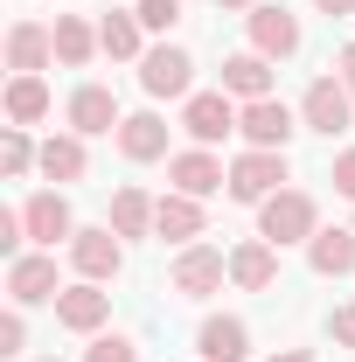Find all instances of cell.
<instances>
[{"mask_svg":"<svg viewBox=\"0 0 355 362\" xmlns=\"http://www.w3.org/2000/svg\"><path fill=\"white\" fill-rule=\"evenodd\" d=\"M258 230H265V244H313V195L279 188L265 202V216H258Z\"/></svg>","mask_w":355,"mask_h":362,"instance_id":"1","label":"cell"},{"mask_svg":"<svg viewBox=\"0 0 355 362\" xmlns=\"http://www.w3.org/2000/svg\"><path fill=\"white\" fill-rule=\"evenodd\" d=\"M279 181H286V153L251 146L244 160H230V195H237V202H272V195H279Z\"/></svg>","mask_w":355,"mask_h":362,"instance_id":"2","label":"cell"},{"mask_svg":"<svg viewBox=\"0 0 355 362\" xmlns=\"http://www.w3.org/2000/svg\"><path fill=\"white\" fill-rule=\"evenodd\" d=\"M237 133L251 139V146H265V153H286V139H293V112H286L279 98H251V105L237 112Z\"/></svg>","mask_w":355,"mask_h":362,"instance_id":"3","label":"cell"},{"mask_svg":"<svg viewBox=\"0 0 355 362\" xmlns=\"http://www.w3.org/2000/svg\"><path fill=\"white\" fill-rule=\"evenodd\" d=\"M188 77H195L188 49H153V56H139V84H146V98H188Z\"/></svg>","mask_w":355,"mask_h":362,"instance_id":"4","label":"cell"},{"mask_svg":"<svg viewBox=\"0 0 355 362\" xmlns=\"http://www.w3.org/2000/svg\"><path fill=\"white\" fill-rule=\"evenodd\" d=\"M223 272H230V258L223 251H209V244H188L175 258V293H188V300H202V293H216Z\"/></svg>","mask_w":355,"mask_h":362,"instance_id":"5","label":"cell"},{"mask_svg":"<svg viewBox=\"0 0 355 362\" xmlns=\"http://www.w3.org/2000/svg\"><path fill=\"white\" fill-rule=\"evenodd\" d=\"M181 126L202 139V146H216L223 133H237V105H230L223 90H195V98H188V112H181Z\"/></svg>","mask_w":355,"mask_h":362,"instance_id":"6","label":"cell"},{"mask_svg":"<svg viewBox=\"0 0 355 362\" xmlns=\"http://www.w3.org/2000/svg\"><path fill=\"white\" fill-rule=\"evenodd\" d=\"M349 105H355V98H349V84H342V77H313L300 112H307L313 133H342V126H349Z\"/></svg>","mask_w":355,"mask_h":362,"instance_id":"7","label":"cell"},{"mask_svg":"<svg viewBox=\"0 0 355 362\" xmlns=\"http://www.w3.org/2000/svg\"><path fill=\"white\" fill-rule=\"evenodd\" d=\"M49 56H56V28H42V21H14V28H7V63H14L21 77L49 70Z\"/></svg>","mask_w":355,"mask_h":362,"instance_id":"8","label":"cell"},{"mask_svg":"<svg viewBox=\"0 0 355 362\" xmlns=\"http://www.w3.org/2000/svg\"><path fill=\"white\" fill-rule=\"evenodd\" d=\"M70 258H77V272H84L91 286H98V279H112V272L126 265V251H119V237H112V230H77V237H70Z\"/></svg>","mask_w":355,"mask_h":362,"instance_id":"9","label":"cell"},{"mask_svg":"<svg viewBox=\"0 0 355 362\" xmlns=\"http://www.w3.org/2000/svg\"><path fill=\"white\" fill-rule=\"evenodd\" d=\"M251 49L258 56H293L300 49V21L286 7H251Z\"/></svg>","mask_w":355,"mask_h":362,"instance_id":"10","label":"cell"},{"mask_svg":"<svg viewBox=\"0 0 355 362\" xmlns=\"http://www.w3.org/2000/svg\"><path fill=\"white\" fill-rule=\"evenodd\" d=\"M195 349H202V362H244V349H251V327H244L237 314H216V320H202Z\"/></svg>","mask_w":355,"mask_h":362,"instance_id":"11","label":"cell"},{"mask_svg":"<svg viewBox=\"0 0 355 362\" xmlns=\"http://www.w3.org/2000/svg\"><path fill=\"white\" fill-rule=\"evenodd\" d=\"M230 279H237L244 293H265L272 279H279V244H265V237H258V244H237V251H230Z\"/></svg>","mask_w":355,"mask_h":362,"instance_id":"12","label":"cell"},{"mask_svg":"<svg viewBox=\"0 0 355 362\" xmlns=\"http://www.w3.org/2000/svg\"><path fill=\"white\" fill-rule=\"evenodd\" d=\"M7 293H14V307L56 300V258H14L7 265Z\"/></svg>","mask_w":355,"mask_h":362,"instance_id":"13","label":"cell"},{"mask_svg":"<svg viewBox=\"0 0 355 362\" xmlns=\"http://www.w3.org/2000/svg\"><path fill=\"white\" fill-rule=\"evenodd\" d=\"M70 126H77V133H112V126H126V119H119V98L105 84H84L70 98Z\"/></svg>","mask_w":355,"mask_h":362,"instance_id":"14","label":"cell"},{"mask_svg":"<svg viewBox=\"0 0 355 362\" xmlns=\"http://www.w3.org/2000/svg\"><path fill=\"white\" fill-rule=\"evenodd\" d=\"M223 90H237L244 105H251V98H272V56H258V49L230 56V63H223Z\"/></svg>","mask_w":355,"mask_h":362,"instance_id":"15","label":"cell"},{"mask_svg":"<svg viewBox=\"0 0 355 362\" xmlns=\"http://www.w3.org/2000/svg\"><path fill=\"white\" fill-rule=\"evenodd\" d=\"M307 265L320 272V279H342V272H355V230H313Z\"/></svg>","mask_w":355,"mask_h":362,"instance_id":"16","label":"cell"},{"mask_svg":"<svg viewBox=\"0 0 355 362\" xmlns=\"http://www.w3.org/2000/svg\"><path fill=\"white\" fill-rule=\"evenodd\" d=\"M21 223H28V237H35V244H56V237H77V230H70V202H63L56 188H49V195H35V202L21 209Z\"/></svg>","mask_w":355,"mask_h":362,"instance_id":"17","label":"cell"},{"mask_svg":"<svg viewBox=\"0 0 355 362\" xmlns=\"http://www.w3.org/2000/svg\"><path fill=\"white\" fill-rule=\"evenodd\" d=\"M119 153H126V160H161V153H168V126H161L153 112H133V119L119 126Z\"/></svg>","mask_w":355,"mask_h":362,"instance_id":"18","label":"cell"},{"mask_svg":"<svg viewBox=\"0 0 355 362\" xmlns=\"http://www.w3.org/2000/svg\"><path fill=\"white\" fill-rule=\"evenodd\" d=\"M105 314H112V300H105L98 286H70V293H56V320H63V327H77V334H91Z\"/></svg>","mask_w":355,"mask_h":362,"instance_id":"19","label":"cell"},{"mask_svg":"<svg viewBox=\"0 0 355 362\" xmlns=\"http://www.w3.org/2000/svg\"><path fill=\"white\" fill-rule=\"evenodd\" d=\"M168 175H175V195H195V202L223 188V168L209 160V153H175V160H168Z\"/></svg>","mask_w":355,"mask_h":362,"instance_id":"20","label":"cell"},{"mask_svg":"<svg viewBox=\"0 0 355 362\" xmlns=\"http://www.w3.org/2000/svg\"><path fill=\"white\" fill-rule=\"evenodd\" d=\"M153 230H161V237H202V209H195V195H161V202H153Z\"/></svg>","mask_w":355,"mask_h":362,"instance_id":"21","label":"cell"},{"mask_svg":"<svg viewBox=\"0 0 355 362\" xmlns=\"http://www.w3.org/2000/svg\"><path fill=\"white\" fill-rule=\"evenodd\" d=\"M42 112H49V84L42 77H14V84H7V119H14V126H35Z\"/></svg>","mask_w":355,"mask_h":362,"instance_id":"22","label":"cell"},{"mask_svg":"<svg viewBox=\"0 0 355 362\" xmlns=\"http://www.w3.org/2000/svg\"><path fill=\"white\" fill-rule=\"evenodd\" d=\"M91 49H98V35H91V21H77V14H56V63H91Z\"/></svg>","mask_w":355,"mask_h":362,"instance_id":"23","label":"cell"},{"mask_svg":"<svg viewBox=\"0 0 355 362\" xmlns=\"http://www.w3.org/2000/svg\"><path fill=\"white\" fill-rule=\"evenodd\" d=\"M112 230H119V237H146V230H153V202H146L139 188H119V195H112Z\"/></svg>","mask_w":355,"mask_h":362,"instance_id":"24","label":"cell"},{"mask_svg":"<svg viewBox=\"0 0 355 362\" xmlns=\"http://www.w3.org/2000/svg\"><path fill=\"white\" fill-rule=\"evenodd\" d=\"M98 49L119 56V63L139 56V14H105V21H98Z\"/></svg>","mask_w":355,"mask_h":362,"instance_id":"25","label":"cell"},{"mask_svg":"<svg viewBox=\"0 0 355 362\" xmlns=\"http://www.w3.org/2000/svg\"><path fill=\"white\" fill-rule=\"evenodd\" d=\"M42 175L49 181H77V175H84V139H70V133L49 139V146H42Z\"/></svg>","mask_w":355,"mask_h":362,"instance_id":"26","label":"cell"},{"mask_svg":"<svg viewBox=\"0 0 355 362\" xmlns=\"http://www.w3.org/2000/svg\"><path fill=\"white\" fill-rule=\"evenodd\" d=\"M84 362H139V349L126 341V334H98V341L84 349Z\"/></svg>","mask_w":355,"mask_h":362,"instance_id":"27","label":"cell"},{"mask_svg":"<svg viewBox=\"0 0 355 362\" xmlns=\"http://www.w3.org/2000/svg\"><path fill=\"white\" fill-rule=\"evenodd\" d=\"M28 160H42V153L28 146V133H21V126H14V133H7V146H0V168H7V175H28Z\"/></svg>","mask_w":355,"mask_h":362,"instance_id":"28","label":"cell"},{"mask_svg":"<svg viewBox=\"0 0 355 362\" xmlns=\"http://www.w3.org/2000/svg\"><path fill=\"white\" fill-rule=\"evenodd\" d=\"M133 14H139V28H175V21H181V0H139Z\"/></svg>","mask_w":355,"mask_h":362,"instance_id":"29","label":"cell"},{"mask_svg":"<svg viewBox=\"0 0 355 362\" xmlns=\"http://www.w3.org/2000/svg\"><path fill=\"white\" fill-rule=\"evenodd\" d=\"M21 341H28V327H21V314L0 320V356H21Z\"/></svg>","mask_w":355,"mask_h":362,"instance_id":"30","label":"cell"},{"mask_svg":"<svg viewBox=\"0 0 355 362\" xmlns=\"http://www.w3.org/2000/svg\"><path fill=\"white\" fill-rule=\"evenodd\" d=\"M334 188H342V195H349V202H355V146H349V153H342V160H334Z\"/></svg>","mask_w":355,"mask_h":362,"instance_id":"31","label":"cell"},{"mask_svg":"<svg viewBox=\"0 0 355 362\" xmlns=\"http://www.w3.org/2000/svg\"><path fill=\"white\" fill-rule=\"evenodd\" d=\"M334 341H349V349H355V307H342V314H334Z\"/></svg>","mask_w":355,"mask_h":362,"instance_id":"32","label":"cell"},{"mask_svg":"<svg viewBox=\"0 0 355 362\" xmlns=\"http://www.w3.org/2000/svg\"><path fill=\"white\" fill-rule=\"evenodd\" d=\"M334 70H342V84H349V98H355V42L342 49V63H334Z\"/></svg>","mask_w":355,"mask_h":362,"instance_id":"33","label":"cell"},{"mask_svg":"<svg viewBox=\"0 0 355 362\" xmlns=\"http://www.w3.org/2000/svg\"><path fill=\"white\" fill-rule=\"evenodd\" d=\"M320 7H327V14H355V0H320Z\"/></svg>","mask_w":355,"mask_h":362,"instance_id":"34","label":"cell"},{"mask_svg":"<svg viewBox=\"0 0 355 362\" xmlns=\"http://www.w3.org/2000/svg\"><path fill=\"white\" fill-rule=\"evenodd\" d=\"M216 7H265V0H216Z\"/></svg>","mask_w":355,"mask_h":362,"instance_id":"35","label":"cell"},{"mask_svg":"<svg viewBox=\"0 0 355 362\" xmlns=\"http://www.w3.org/2000/svg\"><path fill=\"white\" fill-rule=\"evenodd\" d=\"M272 362H313V356H272Z\"/></svg>","mask_w":355,"mask_h":362,"instance_id":"36","label":"cell"}]
</instances>
